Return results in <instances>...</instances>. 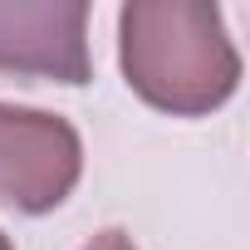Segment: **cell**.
<instances>
[{
	"mask_svg": "<svg viewBox=\"0 0 250 250\" xmlns=\"http://www.w3.org/2000/svg\"><path fill=\"white\" fill-rule=\"evenodd\" d=\"M118 64L147 108L172 118H206L240 88L226 15L206 0H128L118 10Z\"/></svg>",
	"mask_w": 250,
	"mask_h": 250,
	"instance_id": "6da1fadb",
	"label": "cell"
},
{
	"mask_svg": "<svg viewBox=\"0 0 250 250\" xmlns=\"http://www.w3.org/2000/svg\"><path fill=\"white\" fill-rule=\"evenodd\" d=\"M83 177V138L64 113L0 103V206L44 216Z\"/></svg>",
	"mask_w": 250,
	"mask_h": 250,
	"instance_id": "7a4b0ae2",
	"label": "cell"
},
{
	"mask_svg": "<svg viewBox=\"0 0 250 250\" xmlns=\"http://www.w3.org/2000/svg\"><path fill=\"white\" fill-rule=\"evenodd\" d=\"M0 74L88 83V5L83 0H0Z\"/></svg>",
	"mask_w": 250,
	"mask_h": 250,
	"instance_id": "3957f363",
	"label": "cell"
},
{
	"mask_svg": "<svg viewBox=\"0 0 250 250\" xmlns=\"http://www.w3.org/2000/svg\"><path fill=\"white\" fill-rule=\"evenodd\" d=\"M83 250H138V245H133V235H128V230H98Z\"/></svg>",
	"mask_w": 250,
	"mask_h": 250,
	"instance_id": "277c9868",
	"label": "cell"
},
{
	"mask_svg": "<svg viewBox=\"0 0 250 250\" xmlns=\"http://www.w3.org/2000/svg\"><path fill=\"white\" fill-rule=\"evenodd\" d=\"M0 250H15V245H10V235H5V230H0Z\"/></svg>",
	"mask_w": 250,
	"mask_h": 250,
	"instance_id": "5b68a950",
	"label": "cell"
}]
</instances>
